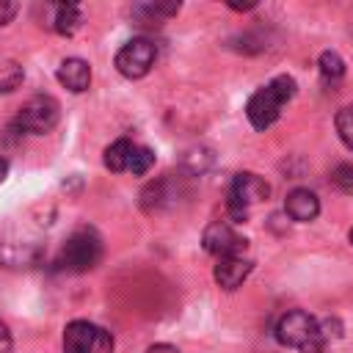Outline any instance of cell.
Instances as JSON below:
<instances>
[{"label":"cell","instance_id":"obj_16","mask_svg":"<svg viewBox=\"0 0 353 353\" xmlns=\"http://www.w3.org/2000/svg\"><path fill=\"white\" fill-rule=\"evenodd\" d=\"M317 66H320L323 80H331V83H336V80L345 74V61H342V55H339V52H334V50L320 52Z\"/></svg>","mask_w":353,"mask_h":353},{"label":"cell","instance_id":"obj_4","mask_svg":"<svg viewBox=\"0 0 353 353\" xmlns=\"http://www.w3.org/2000/svg\"><path fill=\"white\" fill-rule=\"evenodd\" d=\"M58 119H61V105H58L52 97L39 94V97H30V99L19 108L14 124H17V130H22V132L44 135V132H50V130L58 124Z\"/></svg>","mask_w":353,"mask_h":353},{"label":"cell","instance_id":"obj_23","mask_svg":"<svg viewBox=\"0 0 353 353\" xmlns=\"http://www.w3.org/2000/svg\"><path fill=\"white\" fill-rule=\"evenodd\" d=\"M14 14H17V3H6V0H0V28H3L6 22H11Z\"/></svg>","mask_w":353,"mask_h":353},{"label":"cell","instance_id":"obj_25","mask_svg":"<svg viewBox=\"0 0 353 353\" xmlns=\"http://www.w3.org/2000/svg\"><path fill=\"white\" fill-rule=\"evenodd\" d=\"M146 353H179L174 345H165V342H157V345H152Z\"/></svg>","mask_w":353,"mask_h":353},{"label":"cell","instance_id":"obj_2","mask_svg":"<svg viewBox=\"0 0 353 353\" xmlns=\"http://www.w3.org/2000/svg\"><path fill=\"white\" fill-rule=\"evenodd\" d=\"M276 339L287 347H295L298 353H323V347H325L317 320L301 309L281 314V320L276 323Z\"/></svg>","mask_w":353,"mask_h":353},{"label":"cell","instance_id":"obj_18","mask_svg":"<svg viewBox=\"0 0 353 353\" xmlns=\"http://www.w3.org/2000/svg\"><path fill=\"white\" fill-rule=\"evenodd\" d=\"M152 165H154V152H152L149 146H132V154H130V165H127V171H132V174L143 176Z\"/></svg>","mask_w":353,"mask_h":353},{"label":"cell","instance_id":"obj_5","mask_svg":"<svg viewBox=\"0 0 353 353\" xmlns=\"http://www.w3.org/2000/svg\"><path fill=\"white\" fill-rule=\"evenodd\" d=\"M268 193H270V185L259 174L240 171L232 179V188H229V212H232V218L245 221V207L268 199Z\"/></svg>","mask_w":353,"mask_h":353},{"label":"cell","instance_id":"obj_15","mask_svg":"<svg viewBox=\"0 0 353 353\" xmlns=\"http://www.w3.org/2000/svg\"><path fill=\"white\" fill-rule=\"evenodd\" d=\"M25 80V72L17 61L11 58H0V94H11L14 88H19Z\"/></svg>","mask_w":353,"mask_h":353},{"label":"cell","instance_id":"obj_27","mask_svg":"<svg viewBox=\"0 0 353 353\" xmlns=\"http://www.w3.org/2000/svg\"><path fill=\"white\" fill-rule=\"evenodd\" d=\"M350 243H353V229H350Z\"/></svg>","mask_w":353,"mask_h":353},{"label":"cell","instance_id":"obj_10","mask_svg":"<svg viewBox=\"0 0 353 353\" xmlns=\"http://www.w3.org/2000/svg\"><path fill=\"white\" fill-rule=\"evenodd\" d=\"M58 83H61L63 88H69L72 94L85 91L88 83H91V69H88V63H85L83 58H66V61H61V66H58Z\"/></svg>","mask_w":353,"mask_h":353},{"label":"cell","instance_id":"obj_14","mask_svg":"<svg viewBox=\"0 0 353 353\" xmlns=\"http://www.w3.org/2000/svg\"><path fill=\"white\" fill-rule=\"evenodd\" d=\"M130 154H132V143H130L127 138L113 141V143L105 149V168H110L113 174L127 171V165H130Z\"/></svg>","mask_w":353,"mask_h":353},{"label":"cell","instance_id":"obj_26","mask_svg":"<svg viewBox=\"0 0 353 353\" xmlns=\"http://www.w3.org/2000/svg\"><path fill=\"white\" fill-rule=\"evenodd\" d=\"M6 176H8V160H6L3 154H0V182H3Z\"/></svg>","mask_w":353,"mask_h":353},{"label":"cell","instance_id":"obj_17","mask_svg":"<svg viewBox=\"0 0 353 353\" xmlns=\"http://www.w3.org/2000/svg\"><path fill=\"white\" fill-rule=\"evenodd\" d=\"M165 179H157V182H152L143 193H141V204H143V210L146 212H154V210H160L163 204H168V193H165Z\"/></svg>","mask_w":353,"mask_h":353},{"label":"cell","instance_id":"obj_12","mask_svg":"<svg viewBox=\"0 0 353 353\" xmlns=\"http://www.w3.org/2000/svg\"><path fill=\"white\" fill-rule=\"evenodd\" d=\"M83 22L80 6L77 3H55L52 6V30H58L61 36H72Z\"/></svg>","mask_w":353,"mask_h":353},{"label":"cell","instance_id":"obj_13","mask_svg":"<svg viewBox=\"0 0 353 353\" xmlns=\"http://www.w3.org/2000/svg\"><path fill=\"white\" fill-rule=\"evenodd\" d=\"M179 11V3H138L132 6V17L138 25H160L163 19L174 17Z\"/></svg>","mask_w":353,"mask_h":353},{"label":"cell","instance_id":"obj_1","mask_svg":"<svg viewBox=\"0 0 353 353\" xmlns=\"http://www.w3.org/2000/svg\"><path fill=\"white\" fill-rule=\"evenodd\" d=\"M295 97V80L290 74L273 77L268 85H262L245 105V116L256 130H268L270 124L279 121L281 108Z\"/></svg>","mask_w":353,"mask_h":353},{"label":"cell","instance_id":"obj_6","mask_svg":"<svg viewBox=\"0 0 353 353\" xmlns=\"http://www.w3.org/2000/svg\"><path fill=\"white\" fill-rule=\"evenodd\" d=\"M154 58H157V50L149 39H132L116 52V69H119V74L138 80V77L149 74V69L154 66Z\"/></svg>","mask_w":353,"mask_h":353},{"label":"cell","instance_id":"obj_21","mask_svg":"<svg viewBox=\"0 0 353 353\" xmlns=\"http://www.w3.org/2000/svg\"><path fill=\"white\" fill-rule=\"evenodd\" d=\"M210 163H212V154H210L207 149H193V152L185 157V165H188L193 174H201Z\"/></svg>","mask_w":353,"mask_h":353},{"label":"cell","instance_id":"obj_28","mask_svg":"<svg viewBox=\"0 0 353 353\" xmlns=\"http://www.w3.org/2000/svg\"><path fill=\"white\" fill-rule=\"evenodd\" d=\"M350 108H353V105H350Z\"/></svg>","mask_w":353,"mask_h":353},{"label":"cell","instance_id":"obj_11","mask_svg":"<svg viewBox=\"0 0 353 353\" xmlns=\"http://www.w3.org/2000/svg\"><path fill=\"white\" fill-rule=\"evenodd\" d=\"M97 325L88 320H72L63 331V353H88Z\"/></svg>","mask_w":353,"mask_h":353},{"label":"cell","instance_id":"obj_9","mask_svg":"<svg viewBox=\"0 0 353 353\" xmlns=\"http://www.w3.org/2000/svg\"><path fill=\"white\" fill-rule=\"evenodd\" d=\"M284 210L292 221L298 223H306V221H314L317 212H320V199L309 190V188H295L287 193V201H284Z\"/></svg>","mask_w":353,"mask_h":353},{"label":"cell","instance_id":"obj_19","mask_svg":"<svg viewBox=\"0 0 353 353\" xmlns=\"http://www.w3.org/2000/svg\"><path fill=\"white\" fill-rule=\"evenodd\" d=\"M331 185L342 193H353V163H339L331 171Z\"/></svg>","mask_w":353,"mask_h":353},{"label":"cell","instance_id":"obj_24","mask_svg":"<svg viewBox=\"0 0 353 353\" xmlns=\"http://www.w3.org/2000/svg\"><path fill=\"white\" fill-rule=\"evenodd\" d=\"M11 350V331H8V325L0 320V353H8Z\"/></svg>","mask_w":353,"mask_h":353},{"label":"cell","instance_id":"obj_20","mask_svg":"<svg viewBox=\"0 0 353 353\" xmlns=\"http://www.w3.org/2000/svg\"><path fill=\"white\" fill-rule=\"evenodd\" d=\"M336 132H339L342 143L353 152V108H342L336 113Z\"/></svg>","mask_w":353,"mask_h":353},{"label":"cell","instance_id":"obj_22","mask_svg":"<svg viewBox=\"0 0 353 353\" xmlns=\"http://www.w3.org/2000/svg\"><path fill=\"white\" fill-rule=\"evenodd\" d=\"M88 353H113V336H110V331H105V328L97 325V334H94V342H91V350Z\"/></svg>","mask_w":353,"mask_h":353},{"label":"cell","instance_id":"obj_3","mask_svg":"<svg viewBox=\"0 0 353 353\" xmlns=\"http://www.w3.org/2000/svg\"><path fill=\"white\" fill-rule=\"evenodd\" d=\"M99 256H102V243H99V237H97L91 229H80V232H74V234L63 243V248H61L55 265H58L61 270H69V273H85V270H91V268L99 262Z\"/></svg>","mask_w":353,"mask_h":353},{"label":"cell","instance_id":"obj_8","mask_svg":"<svg viewBox=\"0 0 353 353\" xmlns=\"http://www.w3.org/2000/svg\"><path fill=\"white\" fill-rule=\"evenodd\" d=\"M248 273H251V259H245L243 254L240 256H221L218 265H215V270H212L215 281L223 290H237L245 281Z\"/></svg>","mask_w":353,"mask_h":353},{"label":"cell","instance_id":"obj_7","mask_svg":"<svg viewBox=\"0 0 353 353\" xmlns=\"http://www.w3.org/2000/svg\"><path fill=\"white\" fill-rule=\"evenodd\" d=\"M201 245H204V251H210L218 259L221 256H240L245 251V240L226 221H212L201 234Z\"/></svg>","mask_w":353,"mask_h":353}]
</instances>
